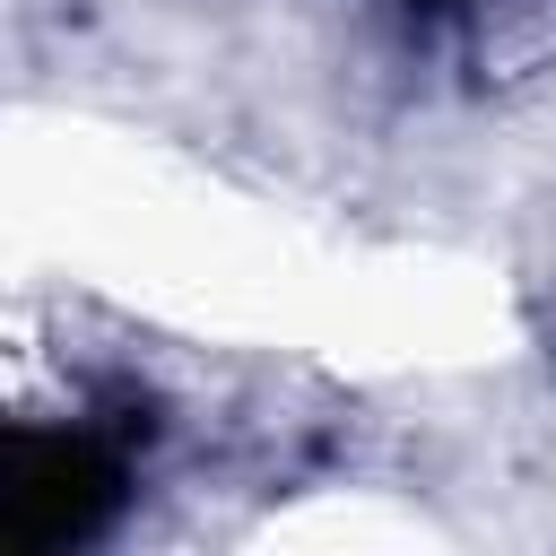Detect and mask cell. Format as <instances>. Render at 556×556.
I'll return each instance as SVG.
<instances>
[{"instance_id": "obj_1", "label": "cell", "mask_w": 556, "mask_h": 556, "mask_svg": "<svg viewBox=\"0 0 556 556\" xmlns=\"http://www.w3.org/2000/svg\"><path fill=\"white\" fill-rule=\"evenodd\" d=\"M113 504V460L87 434H26L9 460V539L17 547H70L104 521Z\"/></svg>"}]
</instances>
